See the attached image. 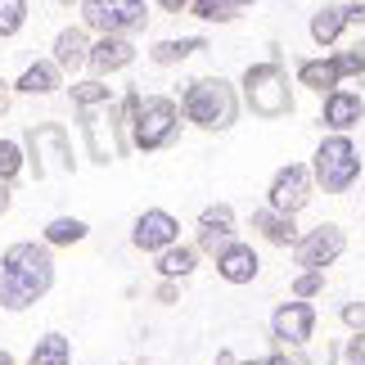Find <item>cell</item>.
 Returning a JSON list of instances; mask_svg holds the SVG:
<instances>
[{"instance_id": "obj_11", "label": "cell", "mask_w": 365, "mask_h": 365, "mask_svg": "<svg viewBox=\"0 0 365 365\" xmlns=\"http://www.w3.org/2000/svg\"><path fill=\"white\" fill-rule=\"evenodd\" d=\"M275 339L279 343H293V347H302L307 339H312V325H316V312L307 302H289V307H279L275 312Z\"/></svg>"}, {"instance_id": "obj_5", "label": "cell", "mask_w": 365, "mask_h": 365, "mask_svg": "<svg viewBox=\"0 0 365 365\" xmlns=\"http://www.w3.org/2000/svg\"><path fill=\"white\" fill-rule=\"evenodd\" d=\"M176 135V104L172 100H145L135 108V145L158 149Z\"/></svg>"}, {"instance_id": "obj_4", "label": "cell", "mask_w": 365, "mask_h": 365, "mask_svg": "<svg viewBox=\"0 0 365 365\" xmlns=\"http://www.w3.org/2000/svg\"><path fill=\"white\" fill-rule=\"evenodd\" d=\"M244 95H248L252 113H262V118H279V113H289V104H293V100H289V86H284V77H279L275 63L248 68Z\"/></svg>"}, {"instance_id": "obj_25", "label": "cell", "mask_w": 365, "mask_h": 365, "mask_svg": "<svg viewBox=\"0 0 365 365\" xmlns=\"http://www.w3.org/2000/svg\"><path fill=\"white\" fill-rule=\"evenodd\" d=\"M81 235H86V226H81L77 217H59V221H50V226H46V240L50 244H77Z\"/></svg>"}, {"instance_id": "obj_32", "label": "cell", "mask_w": 365, "mask_h": 365, "mask_svg": "<svg viewBox=\"0 0 365 365\" xmlns=\"http://www.w3.org/2000/svg\"><path fill=\"white\" fill-rule=\"evenodd\" d=\"M347 356H352V365H365V339H352V347H347Z\"/></svg>"}, {"instance_id": "obj_21", "label": "cell", "mask_w": 365, "mask_h": 365, "mask_svg": "<svg viewBox=\"0 0 365 365\" xmlns=\"http://www.w3.org/2000/svg\"><path fill=\"white\" fill-rule=\"evenodd\" d=\"M244 9H248V0H194V14H199V19H212V23H226Z\"/></svg>"}, {"instance_id": "obj_17", "label": "cell", "mask_w": 365, "mask_h": 365, "mask_svg": "<svg viewBox=\"0 0 365 365\" xmlns=\"http://www.w3.org/2000/svg\"><path fill=\"white\" fill-rule=\"evenodd\" d=\"M86 32H77V27H68V32H59V41H54V63H63V68H77V63H86Z\"/></svg>"}, {"instance_id": "obj_10", "label": "cell", "mask_w": 365, "mask_h": 365, "mask_svg": "<svg viewBox=\"0 0 365 365\" xmlns=\"http://www.w3.org/2000/svg\"><path fill=\"white\" fill-rule=\"evenodd\" d=\"M176 235H180V226H176V217L172 212H158V207H153V212H145L135 221V248H145V252H153V248H172L176 244Z\"/></svg>"}, {"instance_id": "obj_33", "label": "cell", "mask_w": 365, "mask_h": 365, "mask_svg": "<svg viewBox=\"0 0 365 365\" xmlns=\"http://www.w3.org/2000/svg\"><path fill=\"white\" fill-rule=\"evenodd\" d=\"M0 212H9V190H5V180H0Z\"/></svg>"}, {"instance_id": "obj_23", "label": "cell", "mask_w": 365, "mask_h": 365, "mask_svg": "<svg viewBox=\"0 0 365 365\" xmlns=\"http://www.w3.org/2000/svg\"><path fill=\"white\" fill-rule=\"evenodd\" d=\"M343 23H347V19H343V9H334V5H329V9H320L316 19H312V36L320 41V46H329V41L343 32Z\"/></svg>"}, {"instance_id": "obj_24", "label": "cell", "mask_w": 365, "mask_h": 365, "mask_svg": "<svg viewBox=\"0 0 365 365\" xmlns=\"http://www.w3.org/2000/svg\"><path fill=\"white\" fill-rule=\"evenodd\" d=\"M194 50H203L199 36H190V41H163V46H153V59H158V63H176V59H190Z\"/></svg>"}, {"instance_id": "obj_19", "label": "cell", "mask_w": 365, "mask_h": 365, "mask_svg": "<svg viewBox=\"0 0 365 365\" xmlns=\"http://www.w3.org/2000/svg\"><path fill=\"white\" fill-rule=\"evenodd\" d=\"M86 135H91V149H95V158L100 163H108L113 158V126H108V118L104 113H86Z\"/></svg>"}, {"instance_id": "obj_18", "label": "cell", "mask_w": 365, "mask_h": 365, "mask_svg": "<svg viewBox=\"0 0 365 365\" xmlns=\"http://www.w3.org/2000/svg\"><path fill=\"white\" fill-rule=\"evenodd\" d=\"M54 86H59V68H54V63H32L19 77V91L23 95H50Z\"/></svg>"}, {"instance_id": "obj_34", "label": "cell", "mask_w": 365, "mask_h": 365, "mask_svg": "<svg viewBox=\"0 0 365 365\" xmlns=\"http://www.w3.org/2000/svg\"><path fill=\"white\" fill-rule=\"evenodd\" d=\"M190 0H163V9H185Z\"/></svg>"}, {"instance_id": "obj_9", "label": "cell", "mask_w": 365, "mask_h": 365, "mask_svg": "<svg viewBox=\"0 0 365 365\" xmlns=\"http://www.w3.org/2000/svg\"><path fill=\"white\" fill-rule=\"evenodd\" d=\"M343 244H347V240H343L339 226H320V230H312V235L298 244V262L312 266V271H320V266H329V262L343 252Z\"/></svg>"}, {"instance_id": "obj_15", "label": "cell", "mask_w": 365, "mask_h": 365, "mask_svg": "<svg viewBox=\"0 0 365 365\" xmlns=\"http://www.w3.org/2000/svg\"><path fill=\"white\" fill-rule=\"evenodd\" d=\"M325 122L339 126V131H347L352 122H361V100H356V95H347V91H334L329 100H325Z\"/></svg>"}, {"instance_id": "obj_20", "label": "cell", "mask_w": 365, "mask_h": 365, "mask_svg": "<svg viewBox=\"0 0 365 365\" xmlns=\"http://www.w3.org/2000/svg\"><path fill=\"white\" fill-rule=\"evenodd\" d=\"M252 226H257V230H266V240H275V244H289V240H293V217L275 212V207H266V212H257V217H252Z\"/></svg>"}, {"instance_id": "obj_26", "label": "cell", "mask_w": 365, "mask_h": 365, "mask_svg": "<svg viewBox=\"0 0 365 365\" xmlns=\"http://www.w3.org/2000/svg\"><path fill=\"white\" fill-rule=\"evenodd\" d=\"M163 275H190L194 271V248H167L163 262H158Z\"/></svg>"}, {"instance_id": "obj_30", "label": "cell", "mask_w": 365, "mask_h": 365, "mask_svg": "<svg viewBox=\"0 0 365 365\" xmlns=\"http://www.w3.org/2000/svg\"><path fill=\"white\" fill-rule=\"evenodd\" d=\"M316 289H320V275H316V271H312V275H302L298 284H293V293H298V298H312Z\"/></svg>"}, {"instance_id": "obj_16", "label": "cell", "mask_w": 365, "mask_h": 365, "mask_svg": "<svg viewBox=\"0 0 365 365\" xmlns=\"http://www.w3.org/2000/svg\"><path fill=\"white\" fill-rule=\"evenodd\" d=\"M68 361H73V343L63 334H46L32 347V356H27V365H68Z\"/></svg>"}, {"instance_id": "obj_3", "label": "cell", "mask_w": 365, "mask_h": 365, "mask_svg": "<svg viewBox=\"0 0 365 365\" xmlns=\"http://www.w3.org/2000/svg\"><path fill=\"white\" fill-rule=\"evenodd\" d=\"M356 172H361V158H356V149H352V140H347V135H334V140L320 145V153H316V176H320V185H325L329 194L347 190L356 180Z\"/></svg>"}, {"instance_id": "obj_2", "label": "cell", "mask_w": 365, "mask_h": 365, "mask_svg": "<svg viewBox=\"0 0 365 365\" xmlns=\"http://www.w3.org/2000/svg\"><path fill=\"white\" fill-rule=\"evenodd\" d=\"M185 113H190V122L217 126L221 131V126L235 122V95L221 77H203V81H194L190 95H185Z\"/></svg>"}, {"instance_id": "obj_28", "label": "cell", "mask_w": 365, "mask_h": 365, "mask_svg": "<svg viewBox=\"0 0 365 365\" xmlns=\"http://www.w3.org/2000/svg\"><path fill=\"white\" fill-rule=\"evenodd\" d=\"M73 100H77V104H81V108L91 113L95 104H104V100H108V86H100V81H86V86H73Z\"/></svg>"}, {"instance_id": "obj_12", "label": "cell", "mask_w": 365, "mask_h": 365, "mask_svg": "<svg viewBox=\"0 0 365 365\" xmlns=\"http://www.w3.org/2000/svg\"><path fill=\"white\" fill-rule=\"evenodd\" d=\"M217 266H221V275H226L230 284H248V279L257 275V252H252L248 244H230L217 257Z\"/></svg>"}, {"instance_id": "obj_31", "label": "cell", "mask_w": 365, "mask_h": 365, "mask_svg": "<svg viewBox=\"0 0 365 365\" xmlns=\"http://www.w3.org/2000/svg\"><path fill=\"white\" fill-rule=\"evenodd\" d=\"M343 320H347V325H356V329H365V307H347Z\"/></svg>"}, {"instance_id": "obj_29", "label": "cell", "mask_w": 365, "mask_h": 365, "mask_svg": "<svg viewBox=\"0 0 365 365\" xmlns=\"http://www.w3.org/2000/svg\"><path fill=\"white\" fill-rule=\"evenodd\" d=\"M23 167V153H19V145L14 140H0V180H9L14 172Z\"/></svg>"}, {"instance_id": "obj_8", "label": "cell", "mask_w": 365, "mask_h": 365, "mask_svg": "<svg viewBox=\"0 0 365 365\" xmlns=\"http://www.w3.org/2000/svg\"><path fill=\"white\" fill-rule=\"evenodd\" d=\"M307 190H312V176H307V167H284V172L275 176V185H271V207L275 212H284V217H293L298 207L307 203Z\"/></svg>"}, {"instance_id": "obj_13", "label": "cell", "mask_w": 365, "mask_h": 365, "mask_svg": "<svg viewBox=\"0 0 365 365\" xmlns=\"http://www.w3.org/2000/svg\"><path fill=\"white\" fill-rule=\"evenodd\" d=\"M199 244L203 248H221V252H226L230 248V226H235V217H230V207H207V212H203V221H199Z\"/></svg>"}, {"instance_id": "obj_35", "label": "cell", "mask_w": 365, "mask_h": 365, "mask_svg": "<svg viewBox=\"0 0 365 365\" xmlns=\"http://www.w3.org/2000/svg\"><path fill=\"white\" fill-rule=\"evenodd\" d=\"M0 365H14V356H9V352H0Z\"/></svg>"}, {"instance_id": "obj_22", "label": "cell", "mask_w": 365, "mask_h": 365, "mask_svg": "<svg viewBox=\"0 0 365 365\" xmlns=\"http://www.w3.org/2000/svg\"><path fill=\"white\" fill-rule=\"evenodd\" d=\"M339 59H329V63H302V86H312V91H325V86H339Z\"/></svg>"}, {"instance_id": "obj_1", "label": "cell", "mask_w": 365, "mask_h": 365, "mask_svg": "<svg viewBox=\"0 0 365 365\" xmlns=\"http://www.w3.org/2000/svg\"><path fill=\"white\" fill-rule=\"evenodd\" d=\"M0 266H5V271H0V307H9V312L32 307L41 293L54 284V262H50V252L36 248V244H14Z\"/></svg>"}, {"instance_id": "obj_7", "label": "cell", "mask_w": 365, "mask_h": 365, "mask_svg": "<svg viewBox=\"0 0 365 365\" xmlns=\"http://www.w3.org/2000/svg\"><path fill=\"white\" fill-rule=\"evenodd\" d=\"M27 145L36 153V180L50 176V167H68V172H73V149H68L59 126H36V131L27 135Z\"/></svg>"}, {"instance_id": "obj_36", "label": "cell", "mask_w": 365, "mask_h": 365, "mask_svg": "<svg viewBox=\"0 0 365 365\" xmlns=\"http://www.w3.org/2000/svg\"><path fill=\"white\" fill-rule=\"evenodd\" d=\"M5 104H9V100H5V86H0V113H5Z\"/></svg>"}, {"instance_id": "obj_6", "label": "cell", "mask_w": 365, "mask_h": 365, "mask_svg": "<svg viewBox=\"0 0 365 365\" xmlns=\"http://www.w3.org/2000/svg\"><path fill=\"white\" fill-rule=\"evenodd\" d=\"M81 9H86V23L108 32V36L145 23V0H86Z\"/></svg>"}, {"instance_id": "obj_14", "label": "cell", "mask_w": 365, "mask_h": 365, "mask_svg": "<svg viewBox=\"0 0 365 365\" xmlns=\"http://www.w3.org/2000/svg\"><path fill=\"white\" fill-rule=\"evenodd\" d=\"M86 59L100 68V73H118V68H126V63L135 59V50H131V41H122V36H104Z\"/></svg>"}, {"instance_id": "obj_27", "label": "cell", "mask_w": 365, "mask_h": 365, "mask_svg": "<svg viewBox=\"0 0 365 365\" xmlns=\"http://www.w3.org/2000/svg\"><path fill=\"white\" fill-rule=\"evenodd\" d=\"M23 14H27V0H0V36H14L23 27Z\"/></svg>"}]
</instances>
